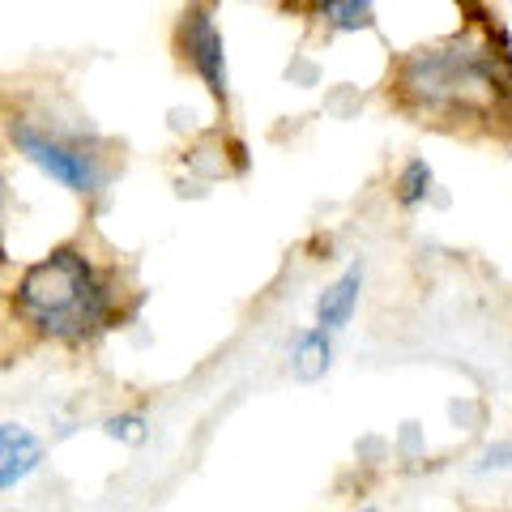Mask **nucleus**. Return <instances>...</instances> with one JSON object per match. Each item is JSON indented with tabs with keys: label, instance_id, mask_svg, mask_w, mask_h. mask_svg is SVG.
Instances as JSON below:
<instances>
[{
	"label": "nucleus",
	"instance_id": "1",
	"mask_svg": "<svg viewBox=\"0 0 512 512\" xmlns=\"http://www.w3.org/2000/svg\"><path fill=\"white\" fill-rule=\"evenodd\" d=\"M406 107L440 120H495L512 99V60L474 39L414 47L397 69Z\"/></svg>",
	"mask_w": 512,
	"mask_h": 512
},
{
	"label": "nucleus",
	"instance_id": "2",
	"mask_svg": "<svg viewBox=\"0 0 512 512\" xmlns=\"http://www.w3.org/2000/svg\"><path fill=\"white\" fill-rule=\"evenodd\" d=\"M13 312L43 338L82 342L90 333L107 329L116 299L86 252L56 248L22 274L18 291H13Z\"/></svg>",
	"mask_w": 512,
	"mask_h": 512
},
{
	"label": "nucleus",
	"instance_id": "3",
	"mask_svg": "<svg viewBox=\"0 0 512 512\" xmlns=\"http://www.w3.org/2000/svg\"><path fill=\"white\" fill-rule=\"evenodd\" d=\"M9 137H13V146H18L22 158H30L43 175H52V180L64 184L69 192H94L99 188V163H94L86 150H77V146H69V141L43 133V128L26 124V120H13Z\"/></svg>",
	"mask_w": 512,
	"mask_h": 512
},
{
	"label": "nucleus",
	"instance_id": "4",
	"mask_svg": "<svg viewBox=\"0 0 512 512\" xmlns=\"http://www.w3.org/2000/svg\"><path fill=\"white\" fill-rule=\"evenodd\" d=\"M180 47H184V60L192 64V73L210 86L214 99H227V43H222V30L214 26L210 9H188L184 13Z\"/></svg>",
	"mask_w": 512,
	"mask_h": 512
},
{
	"label": "nucleus",
	"instance_id": "5",
	"mask_svg": "<svg viewBox=\"0 0 512 512\" xmlns=\"http://www.w3.org/2000/svg\"><path fill=\"white\" fill-rule=\"evenodd\" d=\"M43 461V440L22 423H0V491L18 487Z\"/></svg>",
	"mask_w": 512,
	"mask_h": 512
},
{
	"label": "nucleus",
	"instance_id": "6",
	"mask_svg": "<svg viewBox=\"0 0 512 512\" xmlns=\"http://www.w3.org/2000/svg\"><path fill=\"white\" fill-rule=\"evenodd\" d=\"M359 299H363V265H350L342 278H333L325 291L316 295V325L329 333L346 329L359 312Z\"/></svg>",
	"mask_w": 512,
	"mask_h": 512
},
{
	"label": "nucleus",
	"instance_id": "7",
	"mask_svg": "<svg viewBox=\"0 0 512 512\" xmlns=\"http://www.w3.org/2000/svg\"><path fill=\"white\" fill-rule=\"evenodd\" d=\"M329 363H333V333L320 329V325L299 329L295 333V346H291V372L303 384H312V380H320V376L329 372Z\"/></svg>",
	"mask_w": 512,
	"mask_h": 512
},
{
	"label": "nucleus",
	"instance_id": "8",
	"mask_svg": "<svg viewBox=\"0 0 512 512\" xmlns=\"http://www.w3.org/2000/svg\"><path fill=\"white\" fill-rule=\"evenodd\" d=\"M308 13L333 30H367L376 0H308Z\"/></svg>",
	"mask_w": 512,
	"mask_h": 512
},
{
	"label": "nucleus",
	"instance_id": "9",
	"mask_svg": "<svg viewBox=\"0 0 512 512\" xmlns=\"http://www.w3.org/2000/svg\"><path fill=\"white\" fill-rule=\"evenodd\" d=\"M431 188H436V171H431L427 158H410V163L397 171V184H393L402 210H419V205H427Z\"/></svg>",
	"mask_w": 512,
	"mask_h": 512
},
{
	"label": "nucleus",
	"instance_id": "10",
	"mask_svg": "<svg viewBox=\"0 0 512 512\" xmlns=\"http://www.w3.org/2000/svg\"><path fill=\"white\" fill-rule=\"evenodd\" d=\"M107 436L124 444H141L146 440V419L141 414H116V419H107Z\"/></svg>",
	"mask_w": 512,
	"mask_h": 512
},
{
	"label": "nucleus",
	"instance_id": "11",
	"mask_svg": "<svg viewBox=\"0 0 512 512\" xmlns=\"http://www.w3.org/2000/svg\"><path fill=\"white\" fill-rule=\"evenodd\" d=\"M478 474H491V470H512V444L504 440V444H491L487 453H483V461L474 466Z\"/></svg>",
	"mask_w": 512,
	"mask_h": 512
},
{
	"label": "nucleus",
	"instance_id": "12",
	"mask_svg": "<svg viewBox=\"0 0 512 512\" xmlns=\"http://www.w3.org/2000/svg\"><path fill=\"white\" fill-rule=\"evenodd\" d=\"M0 218H5V180H0Z\"/></svg>",
	"mask_w": 512,
	"mask_h": 512
},
{
	"label": "nucleus",
	"instance_id": "13",
	"mask_svg": "<svg viewBox=\"0 0 512 512\" xmlns=\"http://www.w3.org/2000/svg\"><path fill=\"white\" fill-rule=\"evenodd\" d=\"M359 512H380V508H372V504H367V508H359Z\"/></svg>",
	"mask_w": 512,
	"mask_h": 512
},
{
	"label": "nucleus",
	"instance_id": "14",
	"mask_svg": "<svg viewBox=\"0 0 512 512\" xmlns=\"http://www.w3.org/2000/svg\"><path fill=\"white\" fill-rule=\"evenodd\" d=\"M500 512H512V508H500Z\"/></svg>",
	"mask_w": 512,
	"mask_h": 512
}]
</instances>
